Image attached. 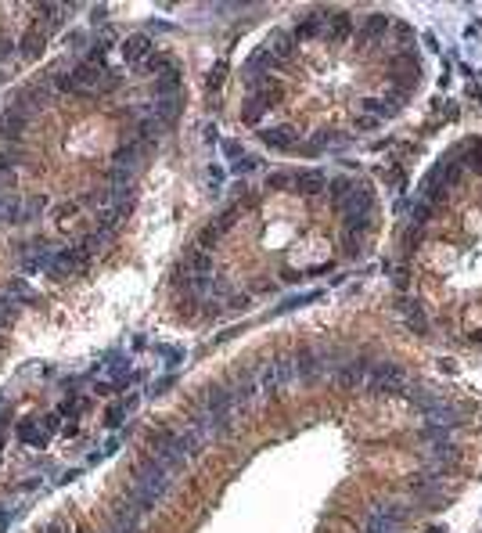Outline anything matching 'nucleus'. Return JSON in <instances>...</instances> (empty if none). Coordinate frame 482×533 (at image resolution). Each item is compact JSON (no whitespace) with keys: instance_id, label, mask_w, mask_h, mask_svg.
<instances>
[{"instance_id":"1","label":"nucleus","mask_w":482,"mask_h":533,"mask_svg":"<svg viewBox=\"0 0 482 533\" xmlns=\"http://www.w3.org/2000/svg\"><path fill=\"white\" fill-rule=\"evenodd\" d=\"M407 386V375L399 371L396 364H389V360H381V364H371V371H367V393L375 397H389V393H399V389Z\"/></svg>"},{"instance_id":"2","label":"nucleus","mask_w":482,"mask_h":533,"mask_svg":"<svg viewBox=\"0 0 482 533\" xmlns=\"http://www.w3.org/2000/svg\"><path fill=\"white\" fill-rule=\"evenodd\" d=\"M339 209L346 213V220H371V213H375V191L371 187H353V191L339 202Z\"/></svg>"},{"instance_id":"3","label":"nucleus","mask_w":482,"mask_h":533,"mask_svg":"<svg viewBox=\"0 0 482 533\" xmlns=\"http://www.w3.org/2000/svg\"><path fill=\"white\" fill-rule=\"evenodd\" d=\"M404 519H407V512L399 505H378L367 515V533H396Z\"/></svg>"},{"instance_id":"4","label":"nucleus","mask_w":482,"mask_h":533,"mask_svg":"<svg viewBox=\"0 0 482 533\" xmlns=\"http://www.w3.org/2000/svg\"><path fill=\"white\" fill-rule=\"evenodd\" d=\"M87 260H90L87 249H83V245H72V249H65V253H58L47 271H51L54 278H69V274H76V271H83Z\"/></svg>"},{"instance_id":"5","label":"nucleus","mask_w":482,"mask_h":533,"mask_svg":"<svg viewBox=\"0 0 482 533\" xmlns=\"http://www.w3.org/2000/svg\"><path fill=\"white\" fill-rule=\"evenodd\" d=\"M51 245L47 242H25L22 249H19V263H22V271L25 274H36V271H43V266H51Z\"/></svg>"},{"instance_id":"6","label":"nucleus","mask_w":482,"mask_h":533,"mask_svg":"<svg viewBox=\"0 0 482 533\" xmlns=\"http://www.w3.org/2000/svg\"><path fill=\"white\" fill-rule=\"evenodd\" d=\"M295 375H299V382H317L320 375H328L324 371V350H299L295 353Z\"/></svg>"},{"instance_id":"7","label":"nucleus","mask_w":482,"mask_h":533,"mask_svg":"<svg viewBox=\"0 0 482 533\" xmlns=\"http://www.w3.org/2000/svg\"><path fill=\"white\" fill-rule=\"evenodd\" d=\"M461 421H464V411L461 407H450L446 400L439 407H432V411H425V426H432V429H450V426H461Z\"/></svg>"},{"instance_id":"8","label":"nucleus","mask_w":482,"mask_h":533,"mask_svg":"<svg viewBox=\"0 0 482 533\" xmlns=\"http://www.w3.org/2000/svg\"><path fill=\"white\" fill-rule=\"evenodd\" d=\"M367 371H371L367 360H346V364L335 371V379H339L346 389H360V386H367Z\"/></svg>"},{"instance_id":"9","label":"nucleus","mask_w":482,"mask_h":533,"mask_svg":"<svg viewBox=\"0 0 482 533\" xmlns=\"http://www.w3.org/2000/svg\"><path fill=\"white\" fill-rule=\"evenodd\" d=\"M260 140L266 148H274V151H292L295 148V130L292 127H270V130H260Z\"/></svg>"},{"instance_id":"10","label":"nucleus","mask_w":482,"mask_h":533,"mask_svg":"<svg viewBox=\"0 0 482 533\" xmlns=\"http://www.w3.org/2000/svg\"><path fill=\"white\" fill-rule=\"evenodd\" d=\"M25 123H29V116L22 112V108H11V112L0 119V140H22Z\"/></svg>"},{"instance_id":"11","label":"nucleus","mask_w":482,"mask_h":533,"mask_svg":"<svg viewBox=\"0 0 482 533\" xmlns=\"http://www.w3.org/2000/svg\"><path fill=\"white\" fill-rule=\"evenodd\" d=\"M151 51H155V43H151V36H144V33H137V36H130L123 43V58L126 61H148Z\"/></svg>"},{"instance_id":"12","label":"nucleus","mask_w":482,"mask_h":533,"mask_svg":"<svg viewBox=\"0 0 482 533\" xmlns=\"http://www.w3.org/2000/svg\"><path fill=\"white\" fill-rule=\"evenodd\" d=\"M274 65H277V58H274V54H270V47H260V51H255V54H252V58L245 61V69H241V72H245V76H249V80L255 83V76H260L263 69L270 72V69H274Z\"/></svg>"},{"instance_id":"13","label":"nucleus","mask_w":482,"mask_h":533,"mask_svg":"<svg viewBox=\"0 0 482 533\" xmlns=\"http://www.w3.org/2000/svg\"><path fill=\"white\" fill-rule=\"evenodd\" d=\"M392 29V19L389 14H371V19L364 22V29H360V43H375L378 36H385Z\"/></svg>"},{"instance_id":"14","label":"nucleus","mask_w":482,"mask_h":533,"mask_svg":"<svg viewBox=\"0 0 482 533\" xmlns=\"http://www.w3.org/2000/svg\"><path fill=\"white\" fill-rule=\"evenodd\" d=\"M328 187V177L320 174V169H302V174H295V191L302 195H317Z\"/></svg>"},{"instance_id":"15","label":"nucleus","mask_w":482,"mask_h":533,"mask_svg":"<svg viewBox=\"0 0 482 533\" xmlns=\"http://www.w3.org/2000/svg\"><path fill=\"white\" fill-rule=\"evenodd\" d=\"M148 145H140V140H130V145H123L116 151V169H126V174H134V166L140 163V155Z\"/></svg>"},{"instance_id":"16","label":"nucleus","mask_w":482,"mask_h":533,"mask_svg":"<svg viewBox=\"0 0 482 533\" xmlns=\"http://www.w3.org/2000/svg\"><path fill=\"white\" fill-rule=\"evenodd\" d=\"M295 33H288V29H277L274 36H270V54H274L277 61L281 58H292V51H295Z\"/></svg>"},{"instance_id":"17","label":"nucleus","mask_w":482,"mask_h":533,"mask_svg":"<svg viewBox=\"0 0 482 533\" xmlns=\"http://www.w3.org/2000/svg\"><path fill=\"white\" fill-rule=\"evenodd\" d=\"M364 112L371 116V119H389V116H396L399 112V105L396 101H389V98H364Z\"/></svg>"},{"instance_id":"18","label":"nucleus","mask_w":482,"mask_h":533,"mask_svg":"<svg viewBox=\"0 0 482 533\" xmlns=\"http://www.w3.org/2000/svg\"><path fill=\"white\" fill-rule=\"evenodd\" d=\"M399 310H404L407 324L414 328L417 335H425V332H428V321H425V310H421V303H414V300H404V303H399Z\"/></svg>"},{"instance_id":"19","label":"nucleus","mask_w":482,"mask_h":533,"mask_svg":"<svg viewBox=\"0 0 482 533\" xmlns=\"http://www.w3.org/2000/svg\"><path fill=\"white\" fill-rule=\"evenodd\" d=\"M213 271V256L205 253V249H191V256H187V266H184V274H209Z\"/></svg>"},{"instance_id":"20","label":"nucleus","mask_w":482,"mask_h":533,"mask_svg":"<svg viewBox=\"0 0 482 533\" xmlns=\"http://www.w3.org/2000/svg\"><path fill=\"white\" fill-rule=\"evenodd\" d=\"M176 112H180V98H176V94H166V98L155 101V119L158 123H173Z\"/></svg>"},{"instance_id":"21","label":"nucleus","mask_w":482,"mask_h":533,"mask_svg":"<svg viewBox=\"0 0 482 533\" xmlns=\"http://www.w3.org/2000/svg\"><path fill=\"white\" fill-rule=\"evenodd\" d=\"M410 400H414L417 407H421V411H432V407H439L446 397L439 393V389H428V386H421V389H414V393H410Z\"/></svg>"},{"instance_id":"22","label":"nucleus","mask_w":482,"mask_h":533,"mask_svg":"<svg viewBox=\"0 0 482 533\" xmlns=\"http://www.w3.org/2000/svg\"><path fill=\"white\" fill-rule=\"evenodd\" d=\"M328 19H331V25L324 29V33H328L331 40H346V36H349V29H353L349 14H346V11H339V14H328Z\"/></svg>"},{"instance_id":"23","label":"nucleus","mask_w":482,"mask_h":533,"mask_svg":"<svg viewBox=\"0 0 482 533\" xmlns=\"http://www.w3.org/2000/svg\"><path fill=\"white\" fill-rule=\"evenodd\" d=\"M19 440L33 443V447H43L47 443V429H40L36 421H22V426H19Z\"/></svg>"},{"instance_id":"24","label":"nucleus","mask_w":482,"mask_h":533,"mask_svg":"<svg viewBox=\"0 0 482 533\" xmlns=\"http://www.w3.org/2000/svg\"><path fill=\"white\" fill-rule=\"evenodd\" d=\"M270 105H274V94H255L252 105L245 108V123H260V116L266 112Z\"/></svg>"},{"instance_id":"25","label":"nucleus","mask_w":482,"mask_h":533,"mask_svg":"<svg viewBox=\"0 0 482 533\" xmlns=\"http://www.w3.org/2000/svg\"><path fill=\"white\" fill-rule=\"evenodd\" d=\"M461 169H472V174H482V137H475L468 145V159H461Z\"/></svg>"},{"instance_id":"26","label":"nucleus","mask_w":482,"mask_h":533,"mask_svg":"<svg viewBox=\"0 0 482 533\" xmlns=\"http://www.w3.org/2000/svg\"><path fill=\"white\" fill-rule=\"evenodd\" d=\"M392 69H399V72L414 76V80H417V72H421V65H417V54H414V51H404V54H396V58H392Z\"/></svg>"},{"instance_id":"27","label":"nucleus","mask_w":482,"mask_h":533,"mask_svg":"<svg viewBox=\"0 0 482 533\" xmlns=\"http://www.w3.org/2000/svg\"><path fill=\"white\" fill-rule=\"evenodd\" d=\"M436 174H439V180H443L446 187H457V184H461V174H464V169H461L457 163H443V166L436 169Z\"/></svg>"},{"instance_id":"28","label":"nucleus","mask_w":482,"mask_h":533,"mask_svg":"<svg viewBox=\"0 0 482 533\" xmlns=\"http://www.w3.org/2000/svg\"><path fill=\"white\" fill-rule=\"evenodd\" d=\"M220 234H223V231H220L216 224H209V227L198 234V249H205V253H209V249H213V245L220 242Z\"/></svg>"},{"instance_id":"29","label":"nucleus","mask_w":482,"mask_h":533,"mask_svg":"<svg viewBox=\"0 0 482 533\" xmlns=\"http://www.w3.org/2000/svg\"><path fill=\"white\" fill-rule=\"evenodd\" d=\"M410 216H414V224H425L428 216H432V206H428L425 198H414L410 202Z\"/></svg>"},{"instance_id":"30","label":"nucleus","mask_w":482,"mask_h":533,"mask_svg":"<svg viewBox=\"0 0 482 533\" xmlns=\"http://www.w3.org/2000/svg\"><path fill=\"white\" fill-rule=\"evenodd\" d=\"M22 43H25V47H22V54H25V58H36V54L43 51V36H36V33H29Z\"/></svg>"},{"instance_id":"31","label":"nucleus","mask_w":482,"mask_h":533,"mask_svg":"<svg viewBox=\"0 0 482 533\" xmlns=\"http://www.w3.org/2000/svg\"><path fill=\"white\" fill-rule=\"evenodd\" d=\"M288 184H295V174H270L266 177V187H274V191H284Z\"/></svg>"},{"instance_id":"32","label":"nucleus","mask_w":482,"mask_h":533,"mask_svg":"<svg viewBox=\"0 0 482 533\" xmlns=\"http://www.w3.org/2000/svg\"><path fill=\"white\" fill-rule=\"evenodd\" d=\"M231 169H234V174H252L255 159H252V155H238V159H231Z\"/></svg>"},{"instance_id":"33","label":"nucleus","mask_w":482,"mask_h":533,"mask_svg":"<svg viewBox=\"0 0 482 533\" xmlns=\"http://www.w3.org/2000/svg\"><path fill=\"white\" fill-rule=\"evenodd\" d=\"M349 191H353V184H349V180H335V184H331V195H335V202H342Z\"/></svg>"},{"instance_id":"34","label":"nucleus","mask_w":482,"mask_h":533,"mask_svg":"<svg viewBox=\"0 0 482 533\" xmlns=\"http://www.w3.org/2000/svg\"><path fill=\"white\" fill-rule=\"evenodd\" d=\"M220 184H223V169H209V187H213V195L220 191Z\"/></svg>"},{"instance_id":"35","label":"nucleus","mask_w":482,"mask_h":533,"mask_svg":"<svg viewBox=\"0 0 482 533\" xmlns=\"http://www.w3.org/2000/svg\"><path fill=\"white\" fill-rule=\"evenodd\" d=\"M205 83H209V87H220V83H223V65H216L213 72H209V80H205Z\"/></svg>"},{"instance_id":"36","label":"nucleus","mask_w":482,"mask_h":533,"mask_svg":"<svg viewBox=\"0 0 482 533\" xmlns=\"http://www.w3.org/2000/svg\"><path fill=\"white\" fill-rule=\"evenodd\" d=\"M360 127H364V130H375V127H378V119H371V116H364V119H360Z\"/></svg>"},{"instance_id":"37","label":"nucleus","mask_w":482,"mask_h":533,"mask_svg":"<svg viewBox=\"0 0 482 533\" xmlns=\"http://www.w3.org/2000/svg\"><path fill=\"white\" fill-rule=\"evenodd\" d=\"M14 51V43H8V40H0V58H8Z\"/></svg>"},{"instance_id":"38","label":"nucleus","mask_w":482,"mask_h":533,"mask_svg":"<svg viewBox=\"0 0 482 533\" xmlns=\"http://www.w3.org/2000/svg\"><path fill=\"white\" fill-rule=\"evenodd\" d=\"M472 342H482V332H475V335H472Z\"/></svg>"}]
</instances>
